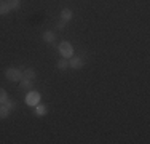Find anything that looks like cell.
Returning a JSON list of instances; mask_svg holds the SVG:
<instances>
[{
	"instance_id": "obj_1",
	"label": "cell",
	"mask_w": 150,
	"mask_h": 144,
	"mask_svg": "<svg viewBox=\"0 0 150 144\" xmlns=\"http://www.w3.org/2000/svg\"><path fill=\"white\" fill-rule=\"evenodd\" d=\"M5 77L8 82H19L23 78V72L19 69H16V67H8L5 72Z\"/></svg>"
},
{
	"instance_id": "obj_2",
	"label": "cell",
	"mask_w": 150,
	"mask_h": 144,
	"mask_svg": "<svg viewBox=\"0 0 150 144\" xmlns=\"http://www.w3.org/2000/svg\"><path fill=\"white\" fill-rule=\"evenodd\" d=\"M59 55L62 58H72L74 55V46L69 42H62L59 43Z\"/></svg>"
},
{
	"instance_id": "obj_3",
	"label": "cell",
	"mask_w": 150,
	"mask_h": 144,
	"mask_svg": "<svg viewBox=\"0 0 150 144\" xmlns=\"http://www.w3.org/2000/svg\"><path fill=\"white\" fill-rule=\"evenodd\" d=\"M40 99H42V96L38 91H29L26 96V103H27V106H30V107H35L40 103Z\"/></svg>"
},
{
	"instance_id": "obj_4",
	"label": "cell",
	"mask_w": 150,
	"mask_h": 144,
	"mask_svg": "<svg viewBox=\"0 0 150 144\" xmlns=\"http://www.w3.org/2000/svg\"><path fill=\"white\" fill-rule=\"evenodd\" d=\"M69 67H72V69H81V67H83V59H81L80 56L72 58L70 63H69Z\"/></svg>"
},
{
	"instance_id": "obj_5",
	"label": "cell",
	"mask_w": 150,
	"mask_h": 144,
	"mask_svg": "<svg viewBox=\"0 0 150 144\" xmlns=\"http://www.w3.org/2000/svg\"><path fill=\"white\" fill-rule=\"evenodd\" d=\"M19 85H21V88H23V90H30L32 86H34V80H29V78L23 77L19 80Z\"/></svg>"
},
{
	"instance_id": "obj_6",
	"label": "cell",
	"mask_w": 150,
	"mask_h": 144,
	"mask_svg": "<svg viewBox=\"0 0 150 144\" xmlns=\"http://www.w3.org/2000/svg\"><path fill=\"white\" fill-rule=\"evenodd\" d=\"M61 19L64 21V23H67V21L72 19V11H70L69 8H64L62 11H61Z\"/></svg>"
},
{
	"instance_id": "obj_7",
	"label": "cell",
	"mask_w": 150,
	"mask_h": 144,
	"mask_svg": "<svg viewBox=\"0 0 150 144\" xmlns=\"http://www.w3.org/2000/svg\"><path fill=\"white\" fill-rule=\"evenodd\" d=\"M23 77L29 78V80H35V77H37V74H35V69H32V67L26 69V71L23 72Z\"/></svg>"
},
{
	"instance_id": "obj_8",
	"label": "cell",
	"mask_w": 150,
	"mask_h": 144,
	"mask_svg": "<svg viewBox=\"0 0 150 144\" xmlns=\"http://www.w3.org/2000/svg\"><path fill=\"white\" fill-rule=\"evenodd\" d=\"M10 112H11V109L10 107H6L5 104H0V118H6L10 115Z\"/></svg>"
},
{
	"instance_id": "obj_9",
	"label": "cell",
	"mask_w": 150,
	"mask_h": 144,
	"mask_svg": "<svg viewBox=\"0 0 150 144\" xmlns=\"http://www.w3.org/2000/svg\"><path fill=\"white\" fill-rule=\"evenodd\" d=\"M10 13V5L6 0H0V14H8Z\"/></svg>"
},
{
	"instance_id": "obj_10",
	"label": "cell",
	"mask_w": 150,
	"mask_h": 144,
	"mask_svg": "<svg viewBox=\"0 0 150 144\" xmlns=\"http://www.w3.org/2000/svg\"><path fill=\"white\" fill-rule=\"evenodd\" d=\"M43 42L45 43H53L54 42V34H53L51 31H46L43 34Z\"/></svg>"
},
{
	"instance_id": "obj_11",
	"label": "cell",
	"mask_w": 150,
	"mask_h": 144,
	"mask_svg": "<svg viewBox=\"0 0 150 144\" xmlns=\"http://www.w3.org/2000/svg\"><path fill=\"white\" fill-rule=\"evenodd\" d=\"M67 67H69V61H67V58H61L58 61V69L59 71H66Z\"/></svg>"
},
{
	"instance_id": "obj_12",
	"label": "cell",
	"mask_w": 150,
	"mask_h": 144,
	"mask_svg": "<svg viewBox=\"0 0 150 144\" xmlns=\"http://www.w3.org/2000/svg\"><path fill=\"white\" fill-rule=\"evenodd\" d=\"M35 110H37V115H45L48 109H46V106H43V104L38 103L37 106H35Z\"/></svg>"
},
{
	"instance_id": "obj_13",
	"label": "cell",
	"mask_w": 150,
	"mask_h": 144,
	"mask_svg": "<svg viewBox=\"0 0 150 144\" xmlns=\"http://www.w3.org/2000/svg\"><path fill=\"white\" fill-rule=\"evenodd\" d=\"M3 104H5V106L6 107H10V109H15V107H16V103H15V101H13V99H8V98H6L5 101H3Z\"/></svg>"
},
{
	"instance_id": "obj_14",
	"label": "cell",
	"mask_w": 150,
	"mask_h": 144,
	"mask_svg": "<svg viewBox=\"0 0 150 144\" xmlns=\"http://www.w3.org/2000/svg\"><path fill=\"white\" fill-rule=\"evenodd\" d=\"M8 5H10V10H16V8H19V0H13V2H8Z\"/></svg>"
},
{
	"instance_id": "obj_15",
	"label": "cell",
	"mask_w": 150,
	"mask_h": 144,
	"mask_svg": "<svg viewBox=\"0 0 150 144\" xmlns=\"http://www.w3.org/2000/svg\"><path fill=\"white\" fill-rule=\"evenodd\" d=\"M6 98H8V95H6V91L3 88H0V104L3 103V101H5Z\"/></svg>"
},
{
	"instance_id": "obj_16",
	"label": "cell",
	"mask_w": 150,
	"mask_h": 144,
	"mask_svg": "<svg viewBox=\"0 0 150 144\" xmlns=\"http://www.w3.org/2000/svg\"><path fill=\"white\" fill-rule=\"evenodd\" d=\"M56 27H58V29H59V31H62V29H64V27H66V23H64V21H62V19H61V21H59V23H58V24H56Z\"/></svg>"
},
{
	"instance_id": "obj_17",
	"label": "cell",
	"mask_w": 150,
	"mask_h": 144,
	"mask_svg": "<svg viewBox=\"0 0 150 144\" xmlns=\"http://www.w3.org/2000/svg\"><path fill=\"white\" fill-rule=\"evenodd\" d=\"M8 2H13V0H8Z\"/></svg>"
}]
</instances>
